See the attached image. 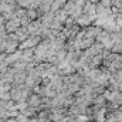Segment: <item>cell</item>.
<instances>
[{
  "instance_id": "cell-1",
  "label": "cell",
  "mask_w": 122,
  "mask_h": 122,
  "mask_svg": "<svg viewBox=\"0 0 122 122\" xmlns=\"http://www.w3.org/2000/svg\"><path fill=\"white\" fill-rule=\"evenodd\" d=\"M54 19H56V13H53V11H48V13H46V14H43L40 17L41 24H43L44 29H50L51 27V23L54 21Z\"/></svg>"
},
{
  "instance_id": "cell-2",
  "label": "cell",
  "mask_w": 122,
  "mask_h": 122,
  "mask_svg": "<svg viewBox=\"0 0 122 122\" xmlns=\"http://www.w3.org/2000/svg\"><path fill=\"white\" fill-rule=\"evenodd\" d=\"M41 99L43 97L41 95H37V94H33L30 98H29V105L33 107V108H38V112H40V107H41Z\"/></svg>"
},
{
  "instance_id": "cell-3",
  "label": "cell",
  "mask_w": 122,
  "mask_h": 122,
  "mask_svg": "<svg viewBox=\"0 0 122 122\" xmlns=\"http://www.w3.org/2000/svg\"><path fill=\"white\" fill-rule=\"evenodd\" d=\"M97 41H98V43H101V44H104V46H107V44L111 41V33H108V31L102 30L99 34H98V37H97Z\"/></svg>"
},
{
  "instance_id": "cell-4",
  "label": "cell",
  "mask_w": 122,
  "mask_h": 122,
  "mask_svg": "<svg viewBox=\"0 0 122 122\" xmlns=\"http://www.w3.org/2000/svg\"><path fill=\"white\" fill-rule=\"evenodd\" d=\"M77 7H78L77 0H67V3H65V6H64V10L68 13V16H72V13L75 11Z\"/></svg>"
},
{
  "instance_id": "cell-5",
  "label": "cell",
  "mask_w": 122,
  "mask_h": 122,
  "mask_svg": "<svg viewBox=\"0 0 122 122\" xmlns=\"http://www.w3.org/2000/svg\"><path fill=\"white\" fill-rule=\"evenodd\" d=\"M94 43H95V38H90V37H84L82 38V41L80 43V50H88L90 47L94 46Z\"/></svg>"
},
{
  "instance_id": "cell-6",
  "label": "cell",
  "mask_w": 122,
  "mask_h": 122,
  "mask_svg": "<svg viewBox=\"0 0 122 122\" xmlns=\"http://www.w3.org/2000/svg\"><path fill=\"white\" fill-rule=\"evenodd\" d=\"M68 19V13L64 10V9H61V10H58L57 13H56V19L54 20H57V21H60V23H65V20Z\"/></svg>"
},
{
  "instance_id": "cell-7",
  "label": "cell",
  "mask_w": 122,
  "mask_h": 122,
  "mask_svg": "<svg viewBox=\"0 0 122 122\" xmlns=\"http://www.w3.org/2000/svg\"><path fill=\"white\" fill-rule=\"evenodd\" d=\"M27 16H29V19H30L31 21H34V20H38V19H40L38 11H37V10H34V9H27Z\"/></svg>"
},
{
  "instance_id": "cell-8",
  "label": "cell",
  "mask_w": 122,
  "mask_h": 122,
  "mask_svg": "<svg viewBox=\"0 0 122 122\" xmlns=\"http://www.w3.org/2000/svg\"><path fill=\"white\" fill-rule=\"evenodd\" d=\"M33 1L34 0H17V6L19 7H21V9H30L31 4H33Z\"/></svg>"
},
{
  "instance_id": "cell-9",
  "label": "cell",
  "mask_w": 122,
  "mask_h": 122,
  "mask_svg": "<svg viewBox=\"0 0 122 122\" xmlns=\"http://www.w3.org/2000/svg\"><path fill=\"white\" fill-rule=\"evenodd\" d=\"M29 107H30V105H29V102H27V101L17 102V111H19V112H23V111H26Z\"/></svg>"
},
{
  "instance_id": "cell-10",
  "label": "cell",
  "mask_w": 122,
  "mask_h": 122,
  "mask_svg": "<svg viewBox=\"0 0 122 122\" xmlns=\"http://www.w3.org/2000/svg\"><path fill=\"white\" fill-rule=\"evenodd\" d=\"M10 68H11V65H9V64H7V61L0 62V74H6Z\"/></svg>"
},
{
  "instance_id": "cell-11",
  "label": "cell",
  "mask_w": 122,
  "mask_h": 122,
  "mask_svg": "<svg viewBox=\"0 0 122 122\" xmlns=\"http://www.w3.org/2000/svg\"><path fill=\"white\" fill-rule=\"evenodd\" d=\"M13 88V85L11 84H9V82H3L1 81V85H0V92H10V90Z\"/></svg>"
},
{
  "instance_id": "cell-12",
  "label": "cell",
  "mask_w": 122,
  "mask_h": 122,
  "mask_svg": "<svg viewBox=\"0 0 122 122\" xmlns=\"http://www.w3.org/2000/svg\"><path fill=\"white\" fill-rule=\"evenodd\" d=\"M20 23H21V27H27V26L31 23V20L29 19V16L26 14V16H23V17L20 19Z\"/></svg>"
},
{
  "instance_id": "cell-13",
  "label": "cell",
  "mask_w": 122,
  "mask_h": 122,
  "mask_svg": "<svg viewBox=\"0 0 122 122\" xmlns=\"http://www.w3.org/2000/svg\"><path fill=\"white\" fill-rule=\"evenodd\" d=\"M112 114H114V117H115L117 122H122V111H119V109H114Z\"/></svg>"
},
{
  "instance_id": "cell-14",
  "label": "cell",
  "mask_w": 122,
  "mask_h": 122,
  "mask_svg": "<svg viewBox=\"0 0 122 122\" xmlns=\"http://www.w3.org/2000/svg\"><path fill=\"white\" fill-rule=\"evenodd\" d=\"M112 77L115 78V81H118V82L121 84V82H122V70H118L117 72H114V74H112Z\"/></svg>"
},
{
  "instance_id": "cell-15",
  "label": "cell",
  "mask_w": 122,
  "mask_h": 122,
  "mask_svg": "<svg viewBox=\"0 0 122 122\" xmlns=\"http://www.w3.org/2000/svg\"><path fill=\"white\" fill-rule=\"evenodd\" d=\"M16 119H17V122H29V119H30V118H27L24 114H20Z\"/></svg>"
},
{
  "instance_id": "cell-16",
  "label": "cell",
  "mask_w": 122,
  "mask_h": 122,
  "mask_svg": "<svg viewBox=\"0 0 122 122\" xmlns=\"http://www.w3.org/2000/svg\"><path fill=\"white\" fill-rule=\"evenodd\" d=\"M99 3L105 7H112V0H99Z\"/></svg>"
},
{
  "instance_id": "cell-17",
  "label": "cell",
  "mask_w": 122,
  "mask_h": 122,
  "mask_svg": "<svg viewBox=\"0 0 122 122\" xmlns=\"http://www.w3.org/2000/svg\"><path fill=\"white\" fill-rule=\"evenodd\" d=\"M3 111H7V108H6V101L0 99V112H3Z\"/></svg>"
},
{
  "instance_id": "cell-18",
  "label": "cell",
  "mask_w": 122,
  "mask_h": 122,
  "mask_svg": "<svg viewBox=\"0 0 122 122\" xmlns=\"http://www.w3.org/2000/svg\"><path fill=\"white\" fill-rule=\"evenodd\" d=\"M6 122H17V119H16V118H9Z\"/></svg>"
},
{
  "instance_id": "cell-19",
  "label": "cell",
  "mask_w": 122,
  "mask_h": 122,
  "mask_svg": "<svg viewBox=\"0 0 122 122\" xmlns=\"http://www.w3.org/2000/svg\"><path fill=\"white\" fill-rule=\"evenodd\" d=\"M29 122H38V118H30Z\"/></svg>"
},
{
  "instance_id": "cell-20",
  "label": "cell",
  "mask_w": 122,
  "mask_h": 122,
  "mask_svg": "<svg viewBox=\"0 0 122 122\" xmlns=\"http://www.w3.org/2000/svg\"><path fill=\"white\" fill-rule=\"evenodd\" d=\"M119 91L122 92V82H121V84H119Z\"/></svg>"
},
{
  "instance_id": "cell-21",
  "label": "cell",
  "mask_w": 122,
  "mask_h": 122,
  "mask_svg": "<svg viewBox=\"0 0 122 122\" xmlns=\"http://www.w3.org/2000/svg\"><path fill=\"white\" fill-rule=\"evenodd\" d=\"M1 97H3V92H0V99H1Z\"/></svg>"
}]
</instances>
